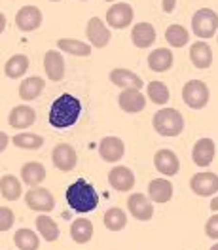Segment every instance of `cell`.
<instances>
[{
    "instance_id": "1",
    "label": "cell",
    "mask_w": 218,
    "mask_h": 250,
    "mask_svg": "<svg viewBox=\"0 0 218 250\" xmlns=\"http://www.w3.org/2000/svg\"><path fill=\"white\" fill-rule=\"evenodd\" d=\"M80 114H82V103L74 95L63 93L57 97L49 108V124L57 129H66L78 122Z\"/></svg>"
},
{
    "instance_id": "2",
    "label": "cell",
    "mask_w": 218,
    "mask_h": 250,
    "mask_svg": "<svg viewBox=\"0 0 218 250\" xmlns=\"http://www.w3.org/2000/svg\"><path fill=\"white\" fill-rule=\"evenodd\" d=\"M66 203L74 212L86 214V212H91V210L97 208L99 195H97L95 188L87 180L78 178L74 184H70L68 189H66Z\"/></svg>"
},
{
    "instance_id": "3",
    "label": "cell",
    "mask_w": 218,
    "mask_h": 250,
    "mask_svg": "<svg viewBox=\"0 0 218 250\" xmlns=\"http://www.w3.org/2000/svg\"><path fill=\"white\" fill-rule=\"evenodd\" d=\"M154 129L161 137H178L184 129V118L176 108H161L154 114Z\"/></svg>"
},
{
    "instance_id": "4",
    "label": "cell",
    "mask_w": 218,
    "mask_h": 250,
    "mask_svg": "<svg viewBox=\"0 0 218 250\" xmlns=\"http://www.w3.org/2000/svg\"><path fill=\"white\" fill-rule=\"evenodd\" d=\"M192 31L197 38H213L218 31V14L211 8H201L192 17Z\"/></svg>"
},
{
    "instance_id": "5",
    "label": "cell",
    "mask_w": 218,
    "mask_h": 250,
    "mask_svg": "<svg viewBox=\"0 0 218 250\" xmlns=\"http://www.w3.org/2000/svg\"><path fill=\"white\" fill-rule=\"evenodd\" d=\"M209 97H211L209 95V87L201 80H190L182 87V99H184V103H186L188 106L194 110L205 108L207 103H209Z\"/></svg>"
},
{
    "instance_id": "6",
    "label": "cell",
    "mask_w": 218,
    "mask_h": 250,
    "mask_svg": "<svg viewBox=\"0 0 218 250\" xmlns=\"http://www.w3.org/2000/svg\"><path fill=\"white\" fill-rule=\"evenodd\" d=\"M25 203L29 208L36 210V212H51L55 208V197L51 195V191L46 188H31L25 193Z\"/></svg>"
},
{
    "instance_id": "7",
    "label": "cell",
    "mask_w": 218,
    "mask_h": 250,
    "mask_svg": "<svg viewBox=\"0 0 218 250\" xmlns=\"http://www.w3.org/2000/svg\"><path fill=\"white\" fill-rule=\"evenodd\" d=\"M190 188L199 197H211L213 193H218V174L215 172H197L190 178Z\"/></svg>"
},
{
    "instance_id": "8",
    "label": "cell",
    "mask_w": 218,
    "mask_h": 250,
    "mask_svg": "<svg viewBox=\"0 0 218 250\" xmlns=\"http://www.w3.org/2000/svg\"><path fill=\"white\" fill-rule=\"evenodd\" d=\"M51 159H53V165H55L59 171L68 172L76 167V163H78V154H76V150H74L70 144L61 142V144H57V146L53 148Z\"/></svg>"
},
{
    "instance_id": "9",
    "label": "cell",
    "mask_w": 218,
    "mask_h": 250,
    "mask_svg": "<svg viewBox=\"0 0 218 250\" xmlns=\"http://www.w3.org/2000/svg\"><path fill=\"white\" fill-rule=\"evenodd\" d=\"M86 36L87 40L91 42L89 46L93 47H107L110 42V29L107 27V23L101 19V17H91L87 21V27H86Z\"/></svg>"
},
{
    "instance_id": "10",
    "label": "cell",
    "mask_w": 218,
    "mask_h": 250,
    "mask_svg": "<svg viewBox=\"0 0 218 250\" xmlns=\"http://www.w3.org/2000/svg\"><path fill=\"white\" fill-rule=\"evenodd\" d=\"M133 21V8L125 2H114L107 12V23L112 29H125Z\"/></svg>"
},
{
    "instance_id": "11",
    "label": "cell",
    "mask_w": 218,
    "mask_h": 250,
    "mask_svg": "<svg viewBox=\"0 0 218 250\" xmlns=\"http://www.w3.org/2000/svg\"><path fill=\"white\" fill-rule=\"evenodd\" d=\"M127 208H129L131 216L140 222H148L154 216V207L150 203V199L142 193H131L127 199Z\"/></svg>"
},
{
    "instance_id": "12",
    "label": "cell",
    "mask_w": 218,
    "mask_h": 250,
    "mask_svg": "<svg viewBox=\"0 0 218 250\" xmlns=\"http://www.w3.org/2000/svg\"><path fill=\"white\" fill-rule=\"evenodd\" d=\"M16 25L19 31L32 32L42 25V12L36 6H23L16 14Z\"/></svg>"
},
{
    "instance_id": "13",
    "label": "cell",
    "mask_w": 218,
    "mask_h": 250,
    "mask_svg": "<svg viewBox=\"0 0 218 250\" xmlns=\"http://www.w3.org/2000/svg\"><path fill=\"white\" fill-rule=\"evenodd\" d=\"M217 156V144L213 139H199L194 144L192 150V159L197 167H207L213 163V159Z\"/></svg>"
},
{
    "instance_id": "14",
    "label": "cell",
    "mask_w": 218,
    "mask_h": 250,
    "mask_svg": "<svg viewBox=\"0 0 218 250\" xmlns=\"http://www.w3.org/2000/svg\"><path fill=\"white\" fill-rule=\"evenodd\" d=\"M109 184L116 191H131L133 186H135V174H133V171L129 167L116 165L109 172Z\"/></svg>"
},
{
    "instance_id": "15",
    "label": "cell",
    "mask_w": 218,
    "mask_h": 250,
    "mask_svg": "<svg viewBox=\"0 0 218 250\" xmlns=\"http://www.w3.org/2000/svg\"><path fill=\"white\" fill-rule=\"evenodd\" d=\"M99 154L109 163L120 161L125 154L124 141L118 139V137H105V139H101V142H99Z\"/></svg>"
},
{
    "instance_id": "16",
    "label": "cell",
    "mask_w": 218,
    "mask_h": 250,
    "mask_svg": "<svg viewBox=\"0 0 218 250\" xmlns=\"http://www.w3.org/2000/svg\"><path fill=\"white\" fill-rule=\"evenodd\" d=\"M154 165H156L157 172H161L165 176H174L180 169L178 156L173 150H157L154 156Z\"/></svg>"
},
{
    "instance_id": "17",
    "label": "cell",
    "mask_w": 218,
    "mask_h": 250,
    "mask_svg": "<svg viewBox=\"0 0 218 250\" xmlns=\"http://www.w3.org/2000/svg\"><path fill=\"white\" fill-rule=\"evenodd\" d=\"M120 108L127 114H137L142 112L146 106V97L140 93V89H124L118 97Z\"/></svg>"
},
{
    "instance_id": "18",
    "label": "cell",
    "mask_w": 218,
    "mask_h": 250,
    "mask_svg": "<svg viewBox=\"0 0 218 250\" xmlns=\"http://www.w3.org/2000/svg\"><path fill=\"white\" fill-rule=\"evenodd\" d=\"M44 70L46 76L51 82H59L65 76V59H63L61 51L57 49H49L44 55Z\"/></svg>"
},
{
    "instance_id": "19",
    "label": "cell",
    "mask_w": 218,
    "mask_h": 250,
    "mask_svg": "<svg viewBox=\"0 0 218 250\" xmlns=\"http://www.w3.org/2000/svg\"><path fill=\"white\" fill-rule=\"evenodd\" d=\"M131 40L135 47H140V49H146L150 47L154 42H156V29L152 23H137L133 29H131Z\"/></svg>"
},
{
    "instance_id": "20",
    "label": "cell",
    "mask_w": 218,
    "mask_h": 250,
    "mask_svg": "<svg viewBox=\"0 0 218 250\" xmlns=\"http://www.w3.org/2000/svg\"><path fill=\"white\" fill-rule=\"evenodd\" d=\"M110 82L122 89H140L144 85V82L135 72L127 70V68H114L110 70Z\"/></svg>"
},
{
    "instance_id": "21",
    "label": "cell",
    "mask_w": 218,
    "mask_h": 250,
    "mask_svg": "<svg viewBox=\"0 0 218 250\" xmlns=\"http://www.w3.org/2000/svg\"><path fill=\"white\" fill-rule=\"evenodd\" d=\"M34 122H36V112L27 104H19L16 108H12L10 116H8V124L14 129H27Z\"/></svg>"
},
{
    "instance_id": "22",
    "label": "cell",
    "mask_w": 218,
    "mask_h": 250,
    "mask_svg": "<svg viewBox=\"0 0 218 250\" xmlns=\"http://www.w3.org/2000/svg\"><path fill=\"white\" fill-rule=\"evenodd\" d=\"M148 199L154 203H167L173 199V184L165 178H154L148 184Z\"/></svg>"
},
{
    "instance_id": "23",
    "label": "cell",
    "mask_w": 218,
    "mask_h": 250,
    "mask_svg": "<svg viewBox=\"0 0 218 250\" xmlns=\"http://www.w3.org/2000/svg\"><path fill=\"white\" fill-rule=\"evenodd\" d=\"M21 178H23V182L29 188H36V186H40L42 180L46 178V169H44V165L38 163V161H29V163H25L23 169H21Z\"/></svg>"
},
{
    "instance_id": "24",
    "label": "cell",
    "mask_w": 218,
    "mask_h": 250,
    "mask_svg": "<svg viewBox=\"0 0 218 250\" xmlns=\"http://www.w3.org/2000/svg\"><path fill=\"white\" fill-rule=\"evenodd\" d=\"M190 59H192V64L197 68H209L213 64V51H211L209 44L194 42L190 47Z\"/></svg>"
},
{
    "instance_id": "25",
    "label": "cell",
    "mask_w": 218,
    "mask_h": 250,
    "mask_svg": "<svg viewBox=\"0 0 218 250\" xmlns=\"http://www.w3.org/2000/svg\"><path fill=\"white\" fill-rule=\"evenodd\" d=\"M148 66L154 72H165L173 66V53L167 47H157L148 55Z\"/></svg>"
},
{
    "instance_id": "26",
    "label": "cell",
    "mask_w": 218,
    "mask_h": 250,
    "mask_svg": "<svg viewBox=\"0 0 218 250\" xmlns=\"http://www.w3.org/2000/svg\"><path fill=\"white\" fill-rule=\"evenodd\" d=\"M44 91V80L40 76H31V78L23 80L19 85V97L23 101H34L38 99Z\"/></svg>"
},
{
    "instance_id": "27",
    "label": "cell",
    "mask_w": 218,
    "mask_h": 250,
    "mask_svg": "<svg viewBox=\"0 0 218 250\" xmlns=\"http://www.w3.org/2000/svg\"><path fill=\"white\" fill-rule=\"evenodd\" d=\"M70 237L74 243L84 245L93 237V224L86 218H78L70 224Z\"/></svg>"
},
{
    "instance_id": "28",
    "label": "cell",
    "mask_w": 218,
    "mask_h": 250,
    "mask_svg": "<svg viewBox=\"0 0 218 250\" xmlns=\"http://www.w3.org/2000/svg\"><path fill=\"white\" fill-rule=\"evenodd\" d=\"M36 229L42 235V239H46L47 243H53L59 239V226L53 218H49L47 214H40L36 218Z\"/></svg>"
},
{
    "instance_id": "29",
    "label": "cell",
    "mask_w": 218,
    "mask_h": 250,
    "mask_svg": "<svg viewBox=\"0 0 218 250\" xmlns=\"http://www.w3.org/2000/svg\"><path fill=\"white\" fill-rule=\"evenodd\" d=\"M27 68H29V57L23 55V53H17V55L10 57V59L6 61L4 72H6L8 78L16 80V78H21V76L27 72Z\"/></svg>"
},
{
    "instance_id": "30",
    "label": "cell",
    "mask_w": 218,
    "mask_h": 250,
    "mask_svg": "<svg viewBox=\"0 0 218 250\" xmlns=\"http://www.w3.org/2000/svg\"><path fill=\"white\" fill-rule=\"evenodd\" d=\"M57 47L61 51H65V53H70V55H76V57H87L91 53V46L89 44L74 40V38H59L57 40Z\"/></svg>"
},
{
    "instance_id": "31",
    "label": "cell",
    "mask_w": 218,
    "mask_h": 250,
    "mask_svg": "<svg viewBox=\"0 0 218 250\" xmlns=\"http://www.w3.org/2000/svg\"><path fill=\"white\" fill-rule=\"evenodd\" d=\"M0 191H2V197L8 199V201H17L23 193L21 189V182L17 180L14 174H4L2 180H0Z\"/></svg>"
},
{
    "instance_id": "32",
    "label": "cell",
    "mask_w": 218,
    "mask_h": 250,
    "mask_svg": "<svg viewBox=\"0 0 218 250\" xmlns=\"http://www.w3.org/2000/svg\"><path fill=\"white\" fill-rule=\"evenodd\" d=\"M14 243L19 250H38V247H40L38 235L32 229H27V228L17 229L16 235H14Z\"/></svg>"
},
{
    "instance_id": "33",
    "label": "cell",
    "mask_w": 218,
    "mask_h": 250,
    "mask_svg": "<svg viewBox=\"0 0 218 250\" xmlns=\"http://www.w3.org/2000/svg\"><path fill=\"white\" fill-rule=\"evenodd\" d=\"M165 40L171 47H184L190 42V32L186 31V27L182 25H171L165 31Z\"/></svg>"
},
{
    "instance_id": "34",
    "label": "cell",
    "mask_w": 218,
    "mask_h": 250,
    "mask_svg": "<svg viewBox=\"0 0 218 250\" xmlns=\"http://www.w3.org/2000/svg\"><path fill=\"white\" fill-rule=\"evenodd\" d=\"M125 226H127V214H125L122 208L118 207H112L107 210L105 214V228L110 231H122Z\"/></svg>"
},
{
    "instance_id": "35",
    "label": "cell",
    "mask_w": 218,
    "mask_h": 250,
    "mask_svg": "<svg viewBox=\"0 0 218 250\" xmlns=\"http://www.w3.org/2000/svg\"><path fill=\"white\" fill-rule=\"evenodd\" d=\"M146 95L156 104H167L169 97H171V91H169V87L163 82H150L146 85Z\"/></svg>"
},
{
    "instance_id": "36",
    "label": "cell",
    "mask_w": 218,
    "mask_h": 250,
    "mask_svg": "<svg viewBox=\"0 0 218 250\" xmlns=\"http://www.w3.org/2000/svg\"><path fill=\"white\" fill-rule=\"evenodd\" d=\"M14 144L17 148H23V150H38V148H42L44 139L40 135H34V133H19L14 137Z\"/></svg>"
},
{
    "instance_id": "37",
    "label": "cell",
    "mask_w": 218,
    "mask_h": 250,
    "mask_svg": "<svg viewBox=\"0 0 218 250\" xmlns=\"http://www.w3.org/2000/svg\"><path fill=\"white\" fill-rule=\"evenodd\" d=\"M14 222H16L14 210L8 208V207H0V231H8V229H12Z\"/></svg>"
},
{
    "instance_id": "38",
    "label": "cell",
    "mask_w": 218,
    "mask_h": 250,
    "mask_svg": "<svg viewBox=\"0 0 218 250\" xmlns=\"http://www.w3.org/2000/svg\"><path fill=\"white\" fill-rule=\"evenodd\" d=\"M205 233L209 235L211 239H218V214L211 216L205 224Z\"/></svg>"
},
{
    "instance_id": "39",
    "label": "cell",
    "mask_w": 218,
    "mask_h": 250,
    "mask_svg": "<svg viewBox=\"0 0 218 250\" xmlns=\"http://www.w3.org/2000/svg\"><path fill=\"white\" fill-rule=\"evenodd\" d=\"M163 12L165 14H171L173 10H174V6H176V0H163Z\"/></svg>"
},
{
    "instance_id": "40",
    "label": "cell",
    "mask_w": 218,
    "mask_h": 250,
    "mask_svg": "<svg viewBox=\"0 0 218 250\" xmlns=\"http://www.w3.org/2000/svg\"><path fill=\"white\" fill-rule=\"evenodd\" d=\"M8 142H10V139H8V135L4 133V131H0V154L8 148Z\"/></svg>"
},
{
    "instance_id": "41",
    "label": "cell",
    "mask_w": 218,
    "mask_h": 250,
    "mask_svg": "<svg viewBox=\"0 0 218 250\" xmlns=\"http://www.w3.org/2000/svg\"><path fill=\"white\" fill-rule=\"evenodd\" d=\"M4 29H6V16L0 12V34L4 32Z\"/></svg>"
},
{
    "instance_id": "42",
    "label": "cell",
    "mask_w": 218,
    "mask_h": 250,
    "mask_svg": "<svg viewBox=\"0 0 218 250\" xmlns=\"http://www.w3.org/2000/svg\"><path fill=\"white\" fill-rule=\"evenodd\" d=\"M211 208L218 212V195H217V197H213V201H211Z\"/></svg>"
},
{
    "instance_id": "43",
    "label": "cell",
    "mask_w": 218,
    "mask_h": 250,
    "mask_svg": "<svg viewBox=\"0 0 218 250\" xmlns=\"http://www.w3.org/2000/svg\"><path fill=\"white\" fill-rule=\"evenodd\" d=\"M211 250H218V243H217V245H213V247H211Z\"/></svg>"
},
{
    "instance_id": "44",
    "label": "cell",
    "mask_w": 218,
    "mask_h": 250,
    "mask_svg": "<svg viewBox=\"0 0 218 250\" xmlns=\"http://www.w3.org/2000/svg\"><path fill=\"white\" fill-rule=\"evenodd\" d=\"M105 2H120V0H105Z\"/></svg>"
},
{
    "instance_id": "45",
    "label": "cell",
    "mask_w": 218,
    "mask_h": 250,
    "mask_svg": "<svg viewBox=\"0 0 218 250\" xmlns=\"http://www.w3.org/2000/svg\"><path fill=\"white\" fill-rule=\"evenodd\" d=\"M51 2H59V0H51Z\"/></svg>"
},
{
    "instance_id": "46",
    "label": "cell",
    "mask_w": 218,
    "mask_h": 250,
    "mask_svg": "<svg viewBox=\"0 0 218 250\" xmlns=\"http://www.w3.org/2000/svg\"><path fill=\"white\" fill-rule=\"evenodd\" d=\"M80 2H86V0H80Z\"/></svg>"
}]
</instances>
